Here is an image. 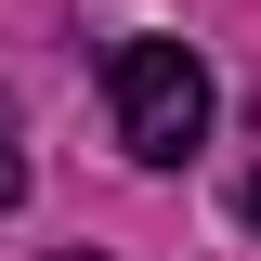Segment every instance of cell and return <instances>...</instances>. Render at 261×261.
<instances>
[{
	"instance_id": "cell-1",
	"label": "cell",
	"mask_w": 261,
	"mask_h": 261,
	"mask_svg": "<svg viewBox=\"0 0 261 261\" xmlns=\"http://www.w3.org/2000/svg\"><path fill=\"white\" fill-rule=\"evenodd\" d=\"M105 118H118V144L144 170H183L209 144V65L183 39H118L105 53Z\"/></svg>"
},
{
	"instance_id": "cell-4",
	"label": "cell",
	"mask_w": 261,
	"mask_h": 261,
	"mask_svg": "<svg viewBox=\"0 0 261 261\" xmlns=\"http://www.w3.org/2000/svg\"><path fill=\"white\" fill-rule=\"evenodd\" d=\"M53 261H105V248H53Z\"/></svg>"
},
{
	"instance_id": "cell-2",
	"label": "cell",
	"mask_w": 261,
	"mask_h": 261,
	"mask_svg": "<svg viewBox=\"0 0 261 261\" xmlns=\"http://www.w3.org/2000/svg\"><path fill=\"white\" fill-rule=\"evenodd\" d=\"M27 196V144H13V92H0V209Z\"/></svg>"
},
{
	"instance_id": "cell-3",
	"label": "cell",
	"mask_w": 261,
	"mask_h": 261,
	"mask_svg": "<svg viewBox=\"0 0 261 261\" xmlns=\"http://www.w3.org/2000/svg\"><path fill=\"white\" fill-rule=\"evenodd\" d=\"M248 235H261V170H248Z\"/></svg>"
}]
</instances>
